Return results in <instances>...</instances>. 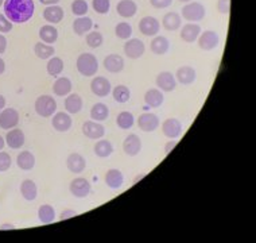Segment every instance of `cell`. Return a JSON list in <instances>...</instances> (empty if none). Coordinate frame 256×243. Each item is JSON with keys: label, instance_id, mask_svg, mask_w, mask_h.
<instances>
[{"label": "cell", "instance_id": "6da1fadb", "mask_svg": "<svg viewBox=\"0 0 256 243\" xmlns=\"http://www.w3.org/2000/svg\"><path fill=\"white\" fill-rule=\"evenodd\" d=\"M4 15L12 23H26L34 15V0H4Z\"/></svg>", "mask_w": 256, "mask_h": 243}, {"label": "cell", "instance_id": "7a4b0ae2", "mask_svg": "<svg viewBox=\"0 0 256 243\" xmlns=\"http://www.w3.org/2000/svg\"><path fill=\"white\" fill-rule=\"evenodd\" d=\"M76 67L77 71L81 76L84 77H92L98 73V58L94 57V54L90 53H82L80 54L77 61H76Z\"/></svg>", "mask_w": 256, "mask_h": 243}, {"label": "cell", "instance_id": "3957f363", "mask_svg": "<svg viewBox=\"0 0 256 243\" xmlns=\"http://www.w3.org/2000/svg\"><path fill=\"white\" fill-rule=\"evenodd\" d=\"M205 15H206V10H205L204 5H201L198 2H189L181 10V17L190 23L202 21Z\"/></svg>", "mask_w": 256, "mask_h": 243}, {"label": "cell", "instance_id": "277c9868", "mask_svg": "<svg viewBox=\"0 0 256 243\" xmlns=\"http://www.w3.org/2000/svg\"><path fill=\"white\" fill-rule=\"evenodd\" d=\"M57 111V102L53 96L42 95L36 100V112L42 118H50Z\"/></svg>", "mask_w": 256, "mask_h": 243}, {"label": "cell", "instance_id": "5b68a950", "mask_svg": "<svg viewBox=\"0 0 256 243\" xmlns=\"http://www.w3.org/2000/svg\"><path fill=\"white\" fill-rule=\"evenodd\" d=\"M90 189H92V185L90 182L84 178V177H76L70 181V185H69V190L70 193L77 197V199H84L86 197L89 193H90Z\"/></svg>", "mask_w": 256, "mask_h": 243}, {"label": "cell", "instance_id": "8992f818", "mask_svg": "<svg viewBox=\"0 0 256 243\" xmlns=\"http://www.w3.org/2000/svg\"><path fill=\"white\" fill-rule=\"evenodd\" d=\"M144 50H146V46H144V44L140 40H138V38H130L124 44V53H126V56L128 58H131V60L140 58L144 54Z\"/></svg>", "mask_w": 256, "mask_h": 243}, {"label": "cell", "instance_id": "52a82bcc", "mask_svg": "<svg viewBox=\"0 0 256 243\" xmlns=\"http://www.w3.org/2000/svg\"><path fill=\"white\" fill-rule=\"evenodd\" d=\"M19 123V112L15 108H4L0 111V128L11 130Z\"/></svg>", "mask_w": 256, "mask_h": 243}, {"label": "cell", "instance_id": "ba28073f", "mask_svg": "<svg viewBox=\"0 0 256 243\" xmlns=\"http://www.w3.org/2000/svg\"><path fill=\"white\" fill-rule=\"evenodd\" d=\"M198 46L200 49H202L205 52L213 50L216 49L220 44V37L217 34L216 31L213 30H206L205 33H201L198 37Z\"/></svg>", "mask_w": 256, "mask_h": 243}, {"label": "cell", "instance_id": "9c48e42d", "mask_svg": "<svg viewBox=\"0 0 256 243\" xmlns=\"http://www.w3.org/2000/svg\"><path fill=\"white\" fill-rule=\"evenodd\" d=\"M155 83H156L158 89H160L162 92H172L174 89L177 88V80H176V76L172 75V72H160L156 76Z\"/></svg>", "mask_w": 256, "mask_h": 243}, {"label": "cell", "instance_id": "30bf717a", "mask_svg": "<svg viewBox=\"0 0 256 243\" xmlns=\"http://www.w3.org/2000/svg\"><path fill=\"white\" fill-rule=\"evenodd\" d=\"M82 134L89 139H102L106 135V128L96 120H86L82 124Z\"/></svg>", "mask_w": 256, "mask_h": 243}, {"label": "cell", "instance_id": "8fae6325", "mask_svg": "<svg viewBox=\"0 0 256 243\" xmlns=\"http://www.w3.org/2000/svg\"><path fill=\"white\" fill-rule=\"evenodd\" d=\"M159 30H160V23L154 17H144L140 19L139 22V31L143 36L146 37H155L158 36Z\"/></svg>", "mask_w": 256, "mask_h": 243}, {"label": "cell", "instance_id": "7c38bea8", "mask_svg": "<svg viewBox=\"0 0 256 243\" xmlns=\"http://www.w3.org/2000/svg\"><path fill=\"white\" fill-rule=\"evenodd\" d=\"M162 131L168 139H177L182 134V123L176 118H168L162 124Z\"/></svg>", "mask_w": 256, "mask_h": 243}, {"label": "cell", "instance_id": "4fadbf2b", "mask_svg": "<svg viewBox=\"0 0 256 243\" xmlns=\"http://www.w3.org/2000/svg\"><path fill=\"white\" fill-rule=\"evenodd\" d=\"M90 91L93 92V95H96L98 97H106L112 92V87H110V83L108 81V79L98 76L90 83Z\"/></svg>", "mask_w": 256, "mask_h": 243}, {"label": "cell", "instance_id": "5bb4252c", "mask_svg": "<svg viewBox=\"0 0 256 243\" xmlns=\"http://www.w3.org/2000/svg\"><path fill=\"white\" fill-rule=\"evenodd\" d=\"M138 126L144 133H152L159 127V118L155 114L144 112L138 118Z\"/></svg>", "mask_w": 256, "mask_h": 243}, {"label": "cell", "instance_id": "9a60e30c", "mask_svg": "<svg viewBox=\"0 0 256 243\" xmlns=\"http://www.w3.org/2000/svg\"><path fill=\"white\" fill-rule=\"evenodd\" d=\"M200 34H201V26L197 23H186L185 26L181 29L180 37L181 40L186 44H193L198 40Z\"/></svg>", "mask_w": 256, "mask_h": 243}, {"label": "cell", "instance_id": "2e32d148", "mask_svg": "<svg viewBox=\"0 0 256 243\" xmlns=\"http://www.w3.org/2000/svg\"><path fill=\"white\" fill-rule=\"evenodd\" d=\"M123 150L130 157H135V155L139 154L142 150L140 138L138 137L136 134H130L123 142Z\"/></svg>", "mask_w": 256, "mask_h": 243}, {"label": "cell", "instance_id": "e0dca14e", "mask_svg": "<svg viewBox=\"0 0 256 243\" xmlns=\"http://www.w3.org/2000/svg\"><path fill=\"white\" fill-rule=\"evenodd\" d=\"M72 118L66 112H57L54 114L53 119H52V126L54 130H57L58 133H66L72 127Z\"/></svg>", "mask_w": 256, "mask_h": 243}, {"label": "cell", "instance_id": "ac0fdd59", "mask_svg": "<svg viewBox=\"0 0 256 243\" xmlns=\"http://www.w3.org/2000/svg\"><path fill=\"white\" fill-rule=\"evenodd\" d=\"M4 139L6 145L11 147V149H20L24 145V142H26L24 133H23L20 128H14V130L8 131Z\"/></svg>", "mask_w": 256, "mask_h": 243}, {"label": "cell", "instance_id": "d6986e66", "mask_svg": "<svg viewBox=\"0 0 256 243\" xmlns=\"http://www.w3.org/2000/svg\"><path fill=\"white\" fill-rule=\"evenodd\" d=\"M66 166L69 172L72 173H82L86 168V159L80 153H72L66 159Z\"/></svg>", "mask_w": 256, "mask_h": 243}, {"label": "cell", "instance_id": "ffe728a7", "mask_svg": "<svg viewBox=\"0 0 256 243\" xmlns=\"http://www.w3.org/2000/svg\"><path fill=\"white\" fill-rule=\"evenodd\" d=\"M104 68L110 73H120L124 69V58L119 54H110L104 58Z\"/></svg>", "mask_w": 256, "mask_h": 243}, {"label": "cell", "instance_id": "44dd1931", "mask_svg": "<svg viewBox=\"0 0 256 243\" xmlns=\"http://www.w3.org/2000/svg\"><path fill=\"white\" fill-rule=\"evenodd\" d=\"M176 80H177L178 83H181L184 85H190L193 84L197 79V72L194 71V68L192 67H181L178 68L177 73H176Z\"/></svg>", "mask_w": 256, "mask_h": 243}, {"label": "cell", "instance_id": "7402d4cb", "mask_svg": "<svg viewBox=\"0 0 256 243\" xmlns=\"http://www.w3.org/2000/svg\"><path fill=\"white\" fill-rule=\"evenodd\" d=\"M116 11L122 18H132L138 13V5L134 0H120L116 6Z\"/></svg>", "mask_w": 256, "mask_h": 243}, {"label": "cell", "instance_id": "603a6c76", "mask_svg": "<svg viewBox=\"0 0 256 243\" xmlns=\"http://www.w3.org/2000/svg\"><path fill=\"white\" fill-rule=\"evenodd\" d=\"M104 180H106V186L110 189H119L124 184V176L119 169H110L106 173Z\"/></svg>", "mask_w": 256, "mask_h": 243}, {"label": "cell", "instance_id": "cb8c5ba5", "mask_svg": "<svg viewBox=\"0 0 256 243\" xmlns=\"http://www.w3.org/2000/svg\"><path fill=\"white\" fill-rule=\"evenodd\" d=\"M44 18L50 25H57V23L62 22V19H64V10L57 5L48 6L44 10Z\"/></svg>", "mask_w": 256, "mask_h": 243}, {"label": "cell", "instance_id": "d4e9b609", "mask_svg": "<svg viewBox=\"0 0 256 243\" xmlns=\"http://www.w3.org/2000/svg\"><path fill=\"white\" fill-rule=\"evenodd\" d=\"M164 96L162 91L158 88L148 89L144 95V103H146L147 107H151V108H158L164 104Z\"/></svg>", "mask_w": 256, "mask_h": 243}, {"label": "cell", "instance_id": "484cf974", "mask_svg": "<svg viewBox=\"0 0 256 243\" xmlns=\"http://www.w3.org/2000/svg\"><path fill=\"white\" fill-rule=\"evenodd\" d=\"M162 26L168 31H177L182 26V17L178 13H168L164 14L162 19Z\"/></svg>", "mask_w": 256, "mask_h": 243}, {"label": "cell", "instance_id": "4316f807", "mask_svg": "<svg viewBox=\"0 0 256 243\" xmlns=\"http://www.w3.org/2000/svg\"><path fill=\"white\" fill-rule=\"evenodd\" d=\"M82 106H84V102L77 93H69L65 99V110L68 114H78L80 111L82 110Z\"/></svg>", "mask_w": 256, "mask_h": 243}, {"label": "cell", "instance_id": "83f0119b", "mask_svg": "<svg viewBox=\"0 0 256 243\" xmlns=\"http://www.w3.org/2000/svg\"><path fill=\"white\" fill-rule=\"evenodd\" d=\"M168 48H170V42L166 37L162 36H155L154 40L151 41L150 49L151 52L156 56H164L168 52Z\"/></svg>", "mask_w": 256, "mask_h": 243}, {"label": "cell", "instance_id": "f1b7e54d", "mask_svg": "<svg viewBox=\"0 0 256 243\" xmlns=\"http://www.w3.org/2000/svg\"><path fill=\"white\" fill-rule=\"evenodd\" d=\"M20 193H22L23 199L27 201H34L38 196V188L36 184L32 180H23L20 184Z\"/></svg>", "mask_w": 256, "mask_h": 243}, {"label": "cell", "instance_id": "f546056e", "mask_svg": "<svg viewBox=\"0 0 256 243\" xmlns=\"http://www.w3.org/2000/svg\"><path fill=\"white\" fill-rule=\"evenodd\" d=\"M72 88H73V85H72V81L68 77H60V79L54 81L53 84L54 95H57L60 97L68 96L72 92Z\"/></svg>", "mask_w": 256, "mask_h": 243}, {"label": "cell", "instance_id": "4dcf8cb0", "mask_svg": "<svg viewBox=\"0 0 256 243\" xmlns=\"http://www.w3.org/2000/svg\"><path fill=\"white\" fill-rule=\"evenodd\" d=\"M16 165L19 169L22 170H31V169L36 166V157L31 151L26 150L19 153L18 158H16Z\"/></svg>", "mask_w": 256, "mask_h": 243}, {"label": "cell", "instance_id": "1f68e13d", "mask_svg": "<svg viewBox=\"0 0 256 243\" xmlns=\"http://www.w3.org/2000/svg\"><path fill=\"white\" fill-rule=\"evenodd\" d=\"M40 38L44 44H54L58 40V30L53 25H44L40 29Z\"/></svg>", "mask_w": 256, "mask_h": 243}, {"label": "cell", "instance_id": "d6a6232c", "mask_svg": "<svg viewBox=\"0 0 256 243\" xmlns=\"http://www.w3.org/2000/svg\"><path fill=\"white\" fill-rule=\"evenodd\" d=\"M93 27V21L88 17H78L73 22V31L77 36H84L85 33L90 31Z\"/></svg>", "mask_w": 256, "mask_h": 243}, {"label": "cell", "instance_id": "836d02e7", "mask_svg": "<svg viewBox=\"0 0 256 243\" xmlns=\"http://www.w3.org/2000/svg\"><path fill=\"white\" fill-rule=\"evenodd\" d=\"M34 53L40 60H49V58H52L56 54V49L52 45L44 44V42L40 41V42L36 44V46H34Z\"/></svg>", "mask_w": 256, "mask_h": 243}, {"label": "cell", "instance_id": "e575fe53", "mask_svg": "<svg viewBox=\"0 0 256 243\" xmlns=\"http://www.w3.org/2000/svg\"><path fill=\"white\" fill-rule=\"evenodd\" d=\"M108 116H110V108L104 103H96L90 110V118L96 122L108 119Z\"/></svg>", "mask_w": 256, "mask_h": 243}, {"label": "cell", "instance_id": "d590c367", "mask_svg": "<svg viewBox=\"0 0 256 243\" xmlns=\"http://www.w3.org/2000/svg\"><path fill=\"white\" fill-rule=\"evenodd\" d=\"M38 219H40V223L44 224H50L53 223L54 219H56V211L54 208L50 205V204H44L40 205V209H38Z\"/></svg>", "mask_w": 256, "mask_h": 243}, {"label": "cell", "instance_id": "8d00e7d4", "mask_svg": "<svg viewBox=\"0 0 256 243\" xmlns=\"http://www.w3.org/2000/svg\"><path fill=\"white\" fill-rule=\"evenodd\" d=\"M93 150H94V154L100 157V158H106V157H110L114 153V146H112V143L110 141L102 139V141L96 142Z\"/></svg>", "mask_w": 256, "mask_h": 243}, {"label": "cell", "instance_id": "74e56055", "mask_svg": "<svg viewBox=\"0 0 256 243\" xmlns=\"http://www.w3.org/2000/svg\"><path fill=\"white\" fill-rule=\"evenodd\" d=\"M64 61H62V58L60 57H52L49 58V62H48V67H46V69H48V73H49L50 76H53V77H57V76H60L64 72Z\"/></svg>", "mask_w": 256, "mask_h": 243}, {"label": "cell", "instance_id": "f35d334b", "mask_svg": "<svg viewBox=\"0 0 256 243\" xmlns=\"http://www.w3.org/2000/svg\"><path fill=\"white\" fill-rule=\"evenodd\" d=\"M134 123H135V118L131 112H128V111H123V112H120L118 118H116V124L119 126L122 130H130V128L132 127Z\"/></svg>", "mask_w": 256, "mask_h": 243}, {"label": "cell", "instance_id": "ab89813d", "mask_svg": "<svg viewBox=\"0 0 256 243\" xmlns=\"http://www.w3.org/2000/svg\"><path fill=\"white\" fill-rule=\"evenodd\" d=\"M112 96L115 99V102L124 104V103H127L130 100L131 92H130V89L126 85H118V87L112 89Z\"/></svg>", "mask_w": 256, "mask_h": 243}, {"label": "cell", "instance_id": "60d3db41", "mask_svg": "<svg viewBox=\"0 0 256 243\" xmlns=\"http://www.w3.org/2000/svg\"><path fill=\"white\" fill-rule=\"evenodd\" d=\"M115 34L119 40L127 41L132 36V26L127 22H120L116 25Z\"/></svg>", "mask_w": 256, "mask_h": 243}, {"label": "cell", "instance_id": "b9f144b4", "mask_svg": "<svg viewBox=\"0 0 256 243\" xmlns=\"http://www.w3.org/2000/svg\"><path fill=\"white\" fill-rule=\"evenodd\" d=\"M102 42H104V38H102V34L100 31H90V33H88V36H86V44H88L89 48H100Z\"/></svg>", "mask_w": 256, "mask_h": 243}, {"label": "cell", "instance_id": "7bdbcfd3", "mask_svg": "<svg viewBox=\"0 0 256 243\" xmlns=\"http://www.w3.org/2000/svg\"><path fill=\"white\" fill-rule=\"evenodd\" d=\"M89 6L86 0H73L72 3V13L74 14L76 17H85L88 13Z\"/></svg>", "mask_w": 256, "mask_h": 243}, {"label": "cell", "instance_id": "ee69618b", "mask_svg": "<svg viewBox=\"0 0 256 243\" xmlns=\"http://www.w3.org/2000/svg\"><path fill=\"white\" fill-rule=\"evenodd\" d=\"M92 7L100 15H106L110 13V0H92Z\"/></svg>", "mask_w": 256, "mask_h": 243}, {"label": "cell", "instance_id": "f6af8a7d", "mask_svg": "<svg viewBox=\"0 0 256 243\" xmlns=\"http://www.w3.org/2000/svg\"><path fill=\"white\" fill-rule=\"evenodd\" d=\"M11 164H12L11 155L6 151H0V172H7L11 168Z\"/></svg>", "mask_w": 256, "mask_h": 243}, {"label": "cell", "instance_id": "bcb514c9", "mask_svg": "<svg viewBox=\"0 0 256 243\" xmlns=\"http://www.w3.org/2000/svg\"><path fill=\"white\" fill-rule=\"evenodd\" d=\"M14 23L10 21L4 14H0V33H10L12 30Z\"/></svg>", "mask_w": 256, "mask_h": 243}, {"label": "cell", "instance_id": "7dc6e473", "mask_svg": "<svg viewBox=\"0 0 256 243\" xmlns=\"http://www.w3.org/2000/svg\"><path fill=\"white\" fill-rule=\"evenodd\" d=\"M172 3V0H150V5L154 7V9L164 10L170 7Z\"/></svg>", "mask_w": 256, "mask_h": 243}, {"label": "cell", "instance_id": "c3c4849f", "mask_svg": "<svg viewBox=\"0 0 256 243\" xmlns=\"http://www.w3.org/2000/svg\"><path fill=\"white\" fill-rule=\"evenodd\" d=\"M217 9H218V11H220L221 14L228 15L230 11V0H218Z\"/></svg>", "mask_w": 256, "mask_h": 243}, {"label": "cell", "instance_id": "681fc988", "mask_svg": "<svg viewBox=\"0 0 256 243\" xmlns=\"http://www.w3.org/2000/svg\"><path fill=\"white\" fill-rule=\"evenodd\" d=\"M78 213L76 212L74 209H65V211H62L61 215H60V220H66V219H70V217L77 216Z\"/></svg>", "mask_w": 256, "mask_h": 243}, {"label": "cell", "instance_id": "f907efd6", "mask_svg": "<svg viewBox=\"0 0 256 243\" xmlns=\"http://www.w3.org/2000/svg\"><path fill=\"white\" fill-rule=\"evenodd\" d=\"M7 49V38L3 34H0V54H3Z\"/></svg>", "mask_w": 256, "mask_h": 243}, {"label": "cell", "instance_id": "816d5d0a", "mask_svg": "<svg viewBox=\"0 0 256 243\" xmlns=\"http://www.w3.org/2000/svg\"><path fill=\"white\" fill-rule=\"evenodd\" d=\"M176 145H177V141H174V139H172V141H168V143H166V146H164V153L168 154V153L176 147Z\"/></svg>", "mask_w": 256, "mask_h": 243}, {"label": "cell", "instance_id": "f5cc1de1", "mask_svg": "<svg viewBox=\"0 0 256 243\" xmlns=\"http://www.w3.org/2000/svg\"><path fill=\"white\" fill-rule=\"evenodd\" d=\"M14 228H15V225L11 224V223H4V224L0 225V231H3V230H14Z\"/></svg>", "mask_w": 256, "mask_h": 243}, {"label": "cell", "instance_id": "db71d44e", "mask_svg": "<svg viewBox=\"0 0 256 243\" xmlns=\"http://www.w3.org/2000/svg\"><path fill=\"white\" fill-rule=\"evenodd\" d=\"M40 2L44 6H54V5H57L60 0H40Z\"/></svg>", "mask_w": 256, "mask_h": 243}, {"label": "cell", "instance_id": "11a10c76", "mask_svg": "<svg viewBox=\"0 0 256 243\" xmlns=\"http://www.w3.org/2000/svg\"><path fill=\"white\" fill-rule=\"evenodd\" d=\"M6 71V62L3 58H0V75H3Z\"/></svg>", "mask_w": 256, "mask_h": 243}, {"label": "cell", "instance_id": "9f6ffc18", "mask_svg": "<svg viewBox=\"0 0 256 243\" xmlns=\"http://www.w3.org/2000/svg\"><path fill=\"white\" fill-rule=\"evenodd\" d=\"M4 107H6V99L3 95H0V111L4 110Z\"/></svg>", "mask_w": 256, "mask_h": 243}, {"label": "cell", "instance_id": "6f0895ef", "mask_svg": "<svg viewBox=\"0 0 256 243\" xmlns=\"http://www.w3.org/2000/svg\"><path fill=\"white\" fill-rule=\"evenodd\" d=\"M6 145V139L2 135H0V150H3V147H4Z\"/></svg>", "mask_w": 256, "mask_h": 243}, {"label": "cell", "instance_id": "680465c9", "mask_svg": "<svg viewBox=\"0 0 256 243\" xmlns=\"http://www.w3.org/2000/svg\"><path fill=\"white\" fill-rule=\"evenodd\" d=\"M178 2H181V3H189L192 0H178Z\"/></svg>", "mask_w": 256, "mask_h": 243}, {"label": "cell", "instance_id": "91938a15", "mask_svg": "<svg viewBox=\"0 0 256 243\" xmlns=\"http://www.w3.org/2000/svg\"><path fill=\"white\" fill-rule=\"evenodd\" d=\"M4 5V0H0V6H3Z\"/></svg>", "mask_w": 256, "mask_h": 243}]
</instances>
